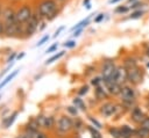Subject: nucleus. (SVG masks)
I'll return each mask as SVG.
<instances>
[{"mask_svg": "<svg viewBox=\"0 0 149 138\" xmlns=\"http://www.w3.org/2000/svg\"><path fill=\"white\" fill-rule=\"evenodd\" d=\"M58 8H59V3L56 0H41L36 7V12L41 16V19L47 20Z\"/></svg>", "mask_w": 149, "mask_h": 138, "instance_id": "obj_1", "label": "nucleus"}, {"mask_svg": "<svg viewBox=\"0 0 149 138\" xmlns=\"http://www.w3.org/2000/svg\"><path fill=\"white\" fill-rule=\"evenodd\" d=\"M41 20H42L41 16L38 15V13L35 9L33 15H31V17L26 23H23V38L31 37L38 30V26H40Z\"/></svg>", "mask_w": 149, "mask_h": 138, "instance_id": "obj_2", "label": "nucleus"}, {"mask_svg": "<svg viewBox=\"0 0 149 138\" xmlns=\"http://www.w3.org/2000/svg\"><path fill=\"white\" fill-rule=\"evenodd\" d=\"M119 95H120V99H121L122 104L125 107L134 106L136 93H135V89L132 86H121V90H120Z\"/></svg>", "mask_w": 149, "mask_h": 138, "instance_id": "obj_3", "label": "nucleus"}, {"mask_svg": "<svg viewBox=\"0 0 149 138\" xmlns=\"http://www.w3.org/2000/svg\"><path fill=\"white\" fill-rule=\"evenodd\" d=\"M34 10L31 9L29 3H22L17 9H16V22L19 23H26L33 15Z\"/></svg>", "mask_w": 149, "mask_h": 138, "instance_id": "obj_4", "label": "nucleus"}, {"mask_svg": "<svg viewBox=\"0 0 149 138\" xmlns=\"http://www.w3.org/2000/svg\"><path fill=\"white\" fill-rule=\"evenodd\" d=\"M56 131L59 135H65L73 129V121L68 116H62L56 123Z\"/></svg>", "mask_w": 149, "mask_h": 138, "instance_id": "obj_5", "label": "nucleus"}, {"mask_svg": "<svg viewBox=\"0 0 149 138\" xmlns=\"http://www.w3.org/2000/svg\"><path fill=\"white\" fill-rule=\"evenodd\" d=\"M108 80L114 81L119 85L123 83L125 81L128 80V70L125 66H116L115 71L113 72L112 77H111V79H108ZM104 81H106V80H104Z\"/></svg>", "mask_w": 149, "mask_h": 138, "instance_id": "obj_6", "label": "nucleus"}, {"mask_svg": "<svg viewBox=\"0 0 149 138\" xmlns=\"http://www.w3.org/2000/svg\"><path fill=\"white\" fill-rule=\"evenodd\" d=\"M1 20L5 22V24L16 22V9H14L12 6H5L2 8Z\"/></svg>", "mask_w": 149, "mask_h": 138, "instance_id": "obj_7", "label": "nucleus"}, {"mask_svg": "<svg viewBox=\"0 0 149 138\" xmlns=\"http://www.w3.org/2000/svg\"><path fill=\"white\" fill-rule=\"evenodd\" d=\"M142 79H143V73L139 66L128 68V81L136 85V83H140L142 81Z\"/></svg>", "mask_w": 149, "mask_h": 138, "instance_id": "obj_8", "label": "nucleus"}, {"mask_svg": "<svg viewBox=\"0 0 149 138\" xmlns=\"http://www.w3.org/2000/svg\"><path fill=\"white\" fill-rule=\"evenodd\" d=\"M116 66L114 64L113 60H106L104 64H102V67H101V77L104 80H108L111 79L113 72L115 71Z\"/></svg>", "mask_w": 149, "mask_h": 138, "instance_id": "obj_9", "label": "nucleus"}, {"mask_svg": "<svg viewBox=\"0 0 149 138\" xmlns=\"http://www.w3.org/2000/svg\"><path fill=\"white\" fill-rule=\"evenodd\" d=\"M35 118H36L40 128H44V129L50 130V129H52L56 125L55 118L52 116H42V115H40V116L35 117Z\"/></svg>", "mask_w": 149, "mask_h": 138, "instance_id": "obj_10", "label": "nucleus"}, {"mask_svg": "<svg viewBox=\"0 0 149 138\" xmlns=\"http://www.w3.org/2000/svg\"><path fill=\"white\" fill-rule=\"evenodd\" d=\"M118 106L114 104L113 102H106L100 107V114L105 117H111L116 114Z\"/></svg>", "mask_w": 149, "mask_h": 138, "instance_id": "obj_11", "label": "nucleus"}, {"mask_svg": "<svg viewBox=\"0 0 149 138\" xmlns=\"http://www.w3.org/2000/svg\"><path fill=\"white\" fill-rule=\"evenodd\" d=\"M104 85L106 86V89L109 94H113V95H119L120 90H121V85L114 82V81H111V80H106L104 81Z\"/></svg>", "mask_w": 149, "mask_h": 138, "instance_id": "obj_12", "label": "nucleus"}, {"mask_svg": "<svg viewBox=\"0 0 149 138\" xmlns=\"http://www.w3.org/2000/svg\"><path fill=\"white\" fill-rule=\"evenodd\" d=\"M144 117H146V115L143 114V111H142L140 108L134 107V108L132 109V112H130V119H132L134 123L140 124V123L144 119Z\"/></svg>", "mask_w": 149, "mask_h": 138, "instance_id": "obj_13", "label": "nucleus"}, {"mask_svg": "<svg viewBox=\"0 0 149 138\" xmlns=\"http://www.w3.org/2000/svg\"><path fill=\"white\" fill-rule=\"evenodd\" d=\"M23 132H26L29 138H48V136H47L43 131H41L40 129H35V130H24Z\"/></svg>", "mask_w": 149, "mask_h": 138, "instance_id": "obj_14", "label": "nucleus"}, {"mask_svg": "<svg viewBox=\"0 0 149 138\" xmlns=\"http://www.w3.org/2000/svg\"><path fill=\"white\" fill-rule=\"evenodd\" d=\"M93 16H95V13H92V14H90L87 17H85L84 20H81V21H79L77 24H74V26L71 28V31H74L76 29H79V28H84V27L88 26V24H90V20H91Z\"/></svg>", "mask_w": 149, "mask_h": 138, "instance_id": "obj_15", "label": "nucleus"}, {"mask_svg": "<svg viewBox=\"0 0 149 138\" xmlns=\"http://www.w3.org/2000/svg\"><path fill=\"white\" fill-rule=\"evenodd\" d=\"M17 115H19V112H17V111H15V112H13L10 116L6 117V118L2 121V123H3V128H5V129H8V128L14 123V121H15V119H16V117H17Z\"/></svg>", "mask_w": 149, "mask_h": 138, "instance_id": "obj_16", "label": "nucleus"}, {"mask_svg": "<svg viewBox=\"0 0 149 138\" xmlns=\"http://www.w3.org/2000/svg\"><path fill=\"white\" fill-rule=\"evenodd\" d=\"M121 132H122V138H132L133 136H135V130L130 129L128 125H122Z\"/></svg>", "mask_w": 149, "mask_h": 138, "instance_id": "obj_17", "label": "nucleus"}, {"mask_svg": "<svg viewBox=\"0 0 149 138\" xmlns=\"http://www.w3.org/2000/svg\"><path fill=\"white\" fill-rule=\"evenodd\" d=\"M144 14H146V10H144L143 8H141V9H135V10H132V13L129 14L128 19H129V20H137V19H141Z\"/></svg>", "mask_w": 149, "mask_h": 138, "instance_id": "obj_18", "label": "nucleus"}, {"mask_svg": "<svg viewBox=\"0 0 149 138\" xmlns=\"http://www.w3.org/2000/svg\"><path fill=\"white\" fill-rule=\"evenodd\" d=\"M64 55H65V51H64V50H62V51H58L57 53H55L54 56H51L49 59H47L44 64H45V65H50V64H52L54 61H57V60H59V59H61V58H62Z\"/></svg>", "mask_w": 149, "mask_h": 138, "instance_id": "obj_19", "label": "nucleus"}, {"mask_svg": "<svg viewBox=\"0 0 149 138\" xmlns=\"http://www.w3.org/2000/svg\"><path fill=\"white\" fill-rule=\"evenodd\" d=\"M19 71H20V70H14V71H13L10 74H8V75H7V77H6V78L2 80V82H0V89H1V88H3V87H5V86H6V85H7V83L10 81V80H13V79H14V78L17 75Z\"/></svg>", "mask_w": 149, "mask_h": 138, "instance_id": "obj_20", "label": "nucleus"}, {"mask_svg": "<svg viewBox=\"0 0 149 138\" xmlns=\"http://www.w3.org/2000/svg\"><path fill=\"white\" fill-rule=\"evenodd\" d=\"M123 66L128 70V68H132V67H135V66H137V64H136V60L133 58V57H127V58H125V60H123Z\"/></svg>", "mask_w": 149, "mask_h": 138, "instance_id": "obj_21", "label": "nucleus"}, {"mask_svg": "<svg viewBox=\"0 0 149 138\" xmlns=\"http://www.w3.org/2000/svg\"><path fill=\"white\" fill-rule=\"evenodd\" d=\"M107 89H104L101 86L95 87V96L98 100H102V99H107V94H106Z\"/></svg>", "mask_w": 149, "mask_h": 138, "instance_id": "obj_22", "label": "nucleus"}, {"mask_svg": "<svg viewBox=\"0 0 149 138\" xmlns=\"http://www.w3.org/2000/svg\"><path fill=\"white\" fill-rule=\"evenodd\" d=\"M135 137L136 138H149V131L140 126L137 130H135Z\"/></svg>", "mask_w": 149, "mask_h": 138, "instance_id": "obj_23", "label": "nucleus"}, {"mask_svg": "<svg viewBox=\"0 0 149 138\" xmlns=\"http://www.w3.org/2000/svg\"><path fill=\"white\" fill-rule=\"evenodd\" d=\"M129 10H130V8H129L128 5H121V6H116L114 8V13L115 14H121V15L128 13Z\"/></svg>", "mask_w": 149, "mask_h": 138, "instance_id": "obj_24", "label": "nucleus"}, {"mask_svg": "<svg viewBox=\"0 0 149 138\" xmlns=\"http://www.w3.org/2000/svg\"><path fill=\"white\" fill-rule=\"evenodd\" d=\"M109 135L113 138H122V132H121V128H109L108 129Z\"/></svg>", "mask_w": 149, "mask_h": 138, "instance_id": "obj_25", "label": "nucleus"}, {"mask_svg": "<svg viewBox=\"0 0 149 138\" xmlns=\"http://www.w3.org/2000/svg\"><path fill=\"white\" fill-rule=\"evenodd\" d=\"M72 102H73V104L77 107V108H80L81 110H86V107H85V103L83 102V100L80 99V97H74L73 100H72Z\"/></svg>", "mask_w": 149, "mask_h": 138, "instance_id": "obj_26", "label": "nucleus"}, {"mask_svg": "<svg viewBox=\"0 0 149 138\" xmlns=\"http://www.w3.org/2000/svg\"><path fill=\"white\" fill-rule=\"evenodd\" d=\"M143 6H144V2H143L142 0H136L135 2L130 3L129 8H130V10H135V9H141V8H143Z\"/></svg>", "mask_w": 149, "mask_h": 138, "instance_id": "obj_27", "label": "nucleus"}, {"mask_svg": "<svg viewBox=\"0 0 149 138\" xmlns=\"http://www.w3.org/2000/svg\"><path fill=\"white\" fill-rule=\"evenodd\" d=\"M87 130L90 131V133H91L92 138H102V137H101V133H100V132L98 131V128L88 126V128H87Z\"/></svg>", "mask_w": 149, "mask_h": 138, "instance_id": "obj_28", "label": "nucleus"}, {"mask_svg": "<svg viewBox=\"0 0 149 138\" xmlns=\"http://www.w3.org/2000/svg\"><path fill=\"white\" fill-rule=\"evenodd\" d=\"M104 83V79L102 77H95L91 80V85L94 86V87H98V86H101Z\"/></svg>", "mask_w": 149, "mask_h": 138, "instance_id": "obj_29", "label": "nucleus"}, {"mask_svg": "<svg viewBox=\"0 0 149 138\" xmlns=\"http://www.w3.org/2000/svg\"><path fill=\"white\" fill-rule=\"evenodd\" d=\"M76 45H77V43L74 39H70V41H66L63 43V46L66 49H73V48H76Z\"/></svg>", "mask_w": 149, "mask_h": 138, "instance_id": "obj_30", "label": "nucleus"}, {"mask_svg": "<svg viewBox=\"0 0 149 138\" xmlns=\"http://www.w3.org/2000/svg\"><path fill=\"white\" fill-rule=\"evenodd\" d=\"M105 15H106V14H104V13H98V14H95V16H94V19H93L94 23H100L101 21H104Z\"/></svg>", "mask_w": 149, "mask_h": 138, "instance_id": "obj_31", "label": "nucleus"}, {"mask_svg": "<svg viewBox=\"0 0 149 138\" xmlns=\"http://www.w3.org/2000/svg\"><path fill=\"white\" fill-rule=\"evenodd\" d=\"M140 126L149 131V117H148V116H146V117H144V119L140 123Z\"/></svg>", "mask_w": 149, "mask_h": 138, "instance_id": "obj_32", "label": "nucleus"}, {"mask_svg": "<svg viewBox=\"0 0 149 138\" xmlns=\"http://www.w3.org/2000/svg\"><path fill=\"white\" fill-rule=\"evenodd\" d=\"M49 39H50V36H49V35H45V36H43V37H42V38H41V39L37 42L36 46H42V45H43L44 43H47Z\"/></svg>", "mask_w": 149, "mask_h": 138, "instance_id": "obj_33", "label": "nucleus"}, {"mask_svg": "<svg viewBox=\"0 0 149 138\" xmlns=\"http://www.w3.org/2000/svg\"><path fill=\"white\" fill-rule=\"evenodd\" d=\"M57 49H58V43H54L52 45H50L47 50H45V53H51V52H55V51H57Z\"/></svg>", "mask_w": 149, "mask_h": 138, "instance_id": "obj_34", "label": "nucleus"}, {"mask_svg": "<svg viewBox=\"0 0 149 138\" xmlns=\"http://www.w3.org/2000/svg\"><path fill=\"white\" fill-rule=\"evenodd\" d=\"M59 13H61V7H59L58 9H56V10H55V12H54V13H52L48 19H47V21H52L54 19H56V17L58 16V14H59Z\"/></svg>", "mask_w": 149, "mask_h": 138, "instance_id": "obj_35", "label": "nucleus"}, {"mask_svg": "<svg viewBox=\"0 0 149 138\" xmlns=\"http://www.w3.org/2000/svg\"><path fill=\"white\" fill-rule=\"evenodd\" d=\"M16 56H17V55H16V52H12V53L8 56V58H7V60H6V61H7L8 64H12L10 61H14V59L16 58Z\"/></svg>", "mask_w": 149, "mask_h": 138, "instance_id": "obj_36", "label": "nucleus"}, {"mask_svg": "<svg viewBox=\"0 0 149 138\" xmlns=\"http://www.w3.org/2000/svg\"><path fill=\"white\" fill-rule=\"evenodd\" d=\"M88 119L92 122V124H93L95 128H98V129H101V128H102V126H101V124H100V123H99L97 119H94L93 117H88Z\"/></svg>", "mask_w": 149, "mask_h": 138, "instance_id": "obj_37", "label": "nucleus"}, {"mask_svg": "<svg viewBox=\"0 0 149 138\" xmlns=\"http://www.w3.org/2000/svg\"><path fill=\"white\" fill-rule=\"evenodd\" d=\"M47 27V20H41V22H40V26H38V31H42L44 28Z\"/></svg>", "mask_w": 149, "mask_h": 138, "instance_id": "obj_38", "label": "nucleus"}, {"mask_svg": "<svg viewBox=\"0 0 149 138\" xmlns=\"http://www.w3.org/2000/svg\"><path fill=\"white\" fill-rule=\"evenodd\" d=\"M83 30H84V28L76 29V30L73 31V34H72V37H73V38H76V37H78V36H80V34L83 32Z\"/></svg>", "mask_w": 149, "mask_h": 138, "instance_id": "obj_39", "label": "nucleus"}, {"mask_svg": "<svg viewBox=\"0 0 149 138\" xmlns=\"http://www.w3.org/2000/svg\"><path fill=\"white\" fill-rule=\"evenodd\" d=\"M77 108V107H76ZM74 107H68V111L72 115V116H77V114H78V111H77V109H76Z\"/></svg>", "mask_w": 149, "mask_h": 138, "instance_id": "obj_40", "label": "nucleus"}, {"mask_svg": "<svg viewBox=\"0 0 149 138\" xmlns=\"http://www.w3.org/2000/svg\"><path fill=\"white\" fill-rule=\"evenodd\" d=\"M64 29H65V27H64V26L59 27V28H58V29H57V30L55 31V34H54V36H52V37H54V38H56V37H57L58 35H61V32H62V31H63Z\"/></svg>", "mask_w": 149, "mask_h": 138, "instance_id": "obj_41", "label": "nucleus"}, {"mask_svg": "<svg viewBox=\"0 0 149 138\" xmlns=\"http://www.w3.org/2000/svg\"><path fill=\"white\" fill-rule=\"evenodd\" d=\"M87 90H88V86L85 85V86H83V87L80 88V90L78 92V94H79V95H84V94L87 93Z\"/></svg>", "mask_w": 149, "mask_h": 138, "instance_id": "obj_42", "label": "nucleus"}, {"mask_svg": "<svg viewBox=\"0 0 149 138\" xmlns=\"http://www.w3.org/2000/svg\"><path fill=\"white\" fill-rule=\"evenodd\" d=\"M83 6H84L86 9H91V7H92L91 0H83Z\"/></svg>", "mask_w": 149, "mask_h": 138, "instance_id": "obj_43", "label": "nucleus"}, {"mask_svg": "<svg viewBox=\"0 0 149 138\" xmlns=\"http://www.w3.org/2000/svg\"><path fill=\"white\" fill-rule=\"evenodd\" d=\"M5 35V22L0 19V36Z\"/></svg>", "mask_w": 149, "mask_h": 138, "instance_id": "obj_44", "label": "nucleus"}, {"mask_svg": "<svg viewBox=\"0 0 149 138\" xmlns=\"http://www.w3.org/2000/svg\"><path fill=\"white\" fill-rule=\"evenodd\" d=\"M81 126H83V123H81L80 119H77V122H73V128H76V129H80Z\"/></svg>", "mask_w": 149, "mask_h": 138, "instance_id": "obj_45", "label": "nucleus"}, {"mask_svg": "<svg viewBox=\"0 0 149 138\" xmlns=\"http://www.w3.org/2000/svg\"><path fill=\"white\" fill-rule=\"evenodd\" d=\"M24 56H26V53H24V52H21V53H19V55L16 56L15 60H20V59H22V58H23Z\"/></svg>", "mask_w": 149, "mask_h": 138, "instance_id": "obj_46", "label": "nucleus"}, {"mask_svg": "<svg viewBox=\"0 0 149 138\" xmlns=\"http://www.w3.org/2000/svg\"><path fill=\"white\" fill-rule=\"evenodd\" d=\"M121 1H122V0H109L108 3H109V5H116V3L121 2Z\"/></svg>", "mask_w": 149, "mask_h": 138, "instance_id": "obj_47", "label": "nucleus"}, {"mask_svg": "<svg viewBox=\"0 0 149 138\" xmlns=\"http://www.w3.org/2000/svg\"><path fill=\"white\" fill-rule=\"evenodd\" d=\"M16 138H29V137H28V135H27L26 132H23V133H21V135H19V136H17Z\"/></svg>", "mask_w": 149, "mask_h": 138, "instance_id": "obj_48", "label": "nucleus"}, {"mask_svg": "<svg viewBox=\"0 0 149 138\" xmlns=\"http://www.w3.org/2000/svg\"><path fill=\"white\" fill-rule=\"evenodd\" d=\"M56 1H57L59 5H63V3H64V2H66L68 0H56Z\"/></svg>", "mask_w": 149, "mask_h": 138, "instance_id": "obj_49", "label": "nucleus"}, {"mask_svg": "<svg viewBox=\"0 0 149 138\" xmlns=\"http://www.w3.org/2000/svg\"><path fill=\"white\" fill-rule=\"evenodd\" d=\"M2 8H3V7H2V3L0 2V19H1V13H2Z\"/></svg>", "mask_w": 149, "mask_h": 138, "instance_id": "obj_50", "label": "nucleus"}, {"mask_svg": "<svg viewBox=\"0 0 149 138\" xmlns=\"http://www.w3.org/2000/svg\"><path fill=\"white\" fill-rule=\"evenodd\" d=\"M135 1H136V0H127V2H128L129 5H130V3H133V2H135Z\"/></svg>", "mask_w": 149, "mask_h": 138, "instance_id": "obj_51", "label": "nucleus"}, {"mask_svg": "<svg viewBox=\"0 0 149 138\" xmlns=\"http://www.w3.org/2000/svg\"><path fill=\"white\" fill-rule=\"evenodd\" d=\"M146 55L149 57V46H148V48H147V50H146Z\"/></svg>", "mask_w": 149, "mask_h": 138, "instance_id": "obj_52", "label": "nucleus"}, {"mask_svg": "<svg viewBox=\"0 0 149 138\" xmlns=\"http://www.w3.org/2000/svg\"><path fill=\"white\" fill-rule=\"evenodd\" d=\"M146 66H147V68H149V63H147V65H146Z\"/></svg>", "mask_w": 149, "mask_h": 138, "instance_id": "obj_53", "label": "nucleus"}, {"mask_svg": "<svg viewBox=\"0 0 149 138\" xmlns=\"http://www.w3.org/2000/svg\"><path fill=\"white\" fill-rule=\"evenodd\" d=\"M132 138H136V137H135V136H134V137H132Z\"/></svg>", "mask_w": 149, "mask_h": 138, "instance_id": "obj_54", "label": "nucleus"}, {"mask_svg": "<svg viewBox=\"0 0 149 138\" xmlns=\"http://www.w3.org/2000/svg\"><path fill=\"white\" fill-rule=\"evenodd\" d=\"M0 99H1V94H0Z\"/></svg>", "mask_w": 149, "mask_h": 138, "instance_id": "obj_55", "label": "nucleus"}]
</instances>
